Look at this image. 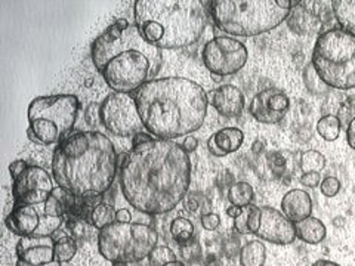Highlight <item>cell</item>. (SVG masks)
Returning a JSON list of instances; mask_svg holds the SVG:
<instances>
[{"label": "cell", "instance_id": "1", "mask_svg": "<svg viewBox=\"0 0 355 266\" xmlns=\"http://www.w3.org/2000/svg\"><path fill=\"white\" fill-rule=\"evenodd\" d=\"M191 182L188 152L173 141L154 138L126 155L120 170V188L138 212L163 215L185 198Z\"/></svg>", "mask_w": 355, "mask_h": 266}, {"label": "cell", "instance_id": "2", "mask_svg": "<svg viewBox=\"0 0 355 266\" xmlns=\"http://www.w3.org/2000/svg\"><path fill=\"white\" fill-rule=\"evenodd\" d=\"M146 130L157 139L190 136L202 127L207 113V94L198 83L184 77L154 79L135 92Z\"/></svg>", "mask_w": 355, "mask_h": 266}, {"label": "cell", "instance_id": "3", "mask_svg": "<svg viewBox=\"0 0 355 266\" xmlns=\"http://www.w3.org/2000/svg\"><path fill=\"white\" fill-rule=\"evenodd\" d=\"M92 62L113 92L132 94L162 70V49L142 37L135 24L119 19L92 43Z\"/></svg>", "mask_w": 355, "mask_h": 266}, {"label": "cell", "instance_id": "4", "mask_svg": "<svg viewBox=\"0 0 355 266\" xmlns=\"http://www.w3.org/2000/svg\"><path fill=\"white\" fill-rule=\"evenodd\" d=\"M114 143L101 132H77L53 152L52 175L58 186L76 197L103 195L117 175Z\"/></svg>", "mask_w": 355, "mask_h": 266}, {"label": "cell", "instance_id": "5", "mask_svg": "<svg viewBox=\"0 0 355 266\" xmlns=\"http://www.w3.org/2000/svg\"><path fill=\"white\" fill-rule=\"evenodd\" d=\"M135 26L159 49L190 46L206 27L205 6L198 0H137Z\"/></svg>", "mask_w": 355, "mask_h": 266}, {"label": "cell", "instance_id": "6", "mask_svg": "<svg viewBox=\"0 0 355 266\" xmlns=\"http://www.w3.org/2000/svg\"><path fill=\"white\" fill-rule=\"evenodd\" d=\"M210 15L222 31L231 36L253 37L279 27L291 14L277 0H215Z\"/></svg>", "mask_w": 355, "mask_h": 266}, {"label": "cell", "instance_id": "7", "mask_svg": "<svg viewBox=\"0 0 355 266\" xmlns=\"http://www.w3.org/2000/svg\"><path fill=\"white\" fill-rule=\"evenodd\" d=\"M320 79L329 87L349 91L355 87V36L340 27L320 35L313 51V61Z\"/></svg>", "mask_w": 355, "mask_h": 266}, {"label": "cell", "instance_id": "8", "mask_svg": "<svg viewBox=\"0 0 355 266\" xmlns=\"http://www.w3.org/2000/svg\"><path fill=\"white\" fill-rule=\"evenodd\" d=\"M79 113V99L74 95H52L33 99L27 116V136L39 145H53L69 138Z\"/></svg>", "mask_w": 355, "mask_h": 266}, {"label": "cell", "instance_id": "9", "mask_svg": "<svg viewBox=\"0 0 355 266\" xmlns=\"http://www.w3.org/2000/svg\"><path fill=\"white\" fill-rule=\"evenodd\" d=\"M159 236L144 224H114L99 231L98 249L103 258L111 263H129L148 259L157 246Z\"/></svg>", "mask_w": 355, "mask_h": 266}, {"label": "cell", "instance_id": "10", "mask_svg": "<svg viewBox=\"0 0 355 266\" xmlns=\"http://www.w3.org/2000/svg\"><path fill=\"white\" fill-rule=\"evenodd\" d=\"M99 118L104 127L116 136L133 138L146 129L135 98L129 94L113 92L107 95L99 107Z\"/></svg>", "mask_w": 355, "mask_h": 266}, {"label": "cell", "instance_id": "11", "mask_svg": "<svg viewBox=\"0 0 355 266\" xmlns=\"http://www.w3.org/2000/svg\"><path fill=\"white\" fill-rule=\"evenodd\" d=\"M249 58L248 48L230 36H218L209 40L202 52L206 69L215 76L237 74Z\"/></svg>", "mask_w": 355, "mask_h": 266}, {"label": "cell", "instance_id": "12", "mask_svg": "<svg viewBox=\"0 0 355 266\" xmlns=\"http://www.w3.org/2000/svg\"><path fill=\"white\" fill-rule=\"evenodd\" d=\"M61 225L62 218L48 216L44 210L40 212L39 206H14L6 218L8 229L19 237H52Z\"/></svg>", "mask_w": 355, "mask_h": 266}, {"label": "cell", "instance_id": "13", "mask_svg": "<svg viewBox=\"0 0 355 266\" xmlns=\"http://www.w3.org/2000/svg\"><path fill=\"white\" fill-rule=\"evenodd\" d=\"M51 175L37 166H28L26 172L14 181V206H40L53 191Z\"/></svg>", "mask_w": 355, "mask_h": 266}, {"label": "cell", "instance_id": "14", "mask_svg": "<svg viewBox=\"0 0 355 266\" xmlns=\"http://www.w3.org/2000/svg\"><path fill=\"white\" fill-rule=\"evenodd\" d=\"M17 258V266H61V262L55 258V240L52 237H21Z\"/></svg>", "mask_w": 355, "mask_h": 266}, {"label": "cell", "instance_id": "15", "mask_svg": "<svg viewBox=\"0 0 355 266\" xmlns=\"http://www.w3.org/2000/svg\"><path fill=\"white\" fill-rule=\"evenodd\" d=\"M261 212V227L257 232L261 240L279 244V246H286L296 240L295 224L288 220L284 213L274 207H262Z\"/></svg>", "mask_w": 355, "mask_h": 266}, {"label": "cell", "instance_id": "16", "mask_svg": "<svg viewBox=\"0 0 355 266\" xmlns=\"http://www.w3.org/2000/svg\"><path fill=\"white\" fill-rule=\"evenodd\" d=\"M212 105L220 116L237 117L243 113L246 99L237 86L222 85L214 92Z\"/></svg>", "mask_w": 355, "mask_h": 266}, {"label": "cell", "instance_id": "17", "mask_svg": "<svg viewBox=\"0 0 355 266\" xmlns=\"http://www.w3.org/2000/svg\"><path fill=\"white\" fill-rule=\"evenodd\" d=\"M244 141V133L237 127H224L214 133L207 141L209 152L215 157H225V155L236 152L241 148Z\"/></svg>", "mask_w": 355, "mask_h": 266}, {"label": "cell", "instance_id": "18", "mask_svg": "<svg viewBox=\"0 0 355 266\" xmlns=\"http://www.w3.org/2000/svg\"><path fill=\"white\" fill-rule=\"evenodd\" d=\"M282 210L284 216L293 224L301 222L311 216L313 212V202L304 190H292L284 194L282 200Z\"/></svg>", "mask_w": 355, "mask_h": 266}, {"label": "cell", "instance_id": "19", "mask_svg": "<svg viewBox=\"0 0 355 266\" xmlns=\"http://www.w3.org/2000/svg\"><path fill=\"white\" fill-rule=\"evenodd\" d=\"M77 202H79V197L73 195L61 186L53 188L52 194L46 200V203L43 204L44 213L52 218H69L76 207Z\"/></svg>", "mask_w": 355, "mask_h": 266}, {"label": "cell", "instance_id": "20", "mask_svg": "<svg viewBox=\"0 0 355 266\" xmlns=\"http://www.w3.org/2000/svg\"><path fill=\"white\" fill-rule=\"evenodd\" d=\"M268 95H270V89H265V91H261L258 95H254L249 105V113L257 118L259 123L277 125L280 123L286 114H279L271 111L268 105Z\"/></svg>", "mask_w": 355, "mask_h": 266}, {"label": "cell", "instance_id": "21", "mask_svg": "<svg viewBox=\"0 0 355 266\" xmlns=\"http://www.w3.org/2000/svg\"><path fill=\"white\" fill-rule=\"evenodd\" d=\"M296 237L306 244H320L326 238V227L317 218L309 216L295 224Z\"/></svg>", "mask_w": 355, "mask_h": 266}, {"label": "cell", "instance_id": "22", "mask_svg": "<svg viewBox=\"0 0 355 266\" xmlns=\"http://www.w3.org/2000/svg\"><path fill=\"white\" fill-rule=\"evenodd\" d=\"M261 207L249 204L241 207V213L234 219V228L240 234H257L261 227Z\"/></svg>", "mask_w": 355, "mask_h": 266}, {"label": "cell", "instance_id": "23", "mask_svg": "<svg viewBox=\"0 0 355 266\" xmlns=\"http://www.w3.org/2000/svg\"><path fill=\"white\" fill-rule=\"evenodd\" d=\"M331 5L340 28L355 36V0H335Z\"/></svg>", "mask_w": 355, "mask_h": 266}, {"label": "cell", "instance_id": "24", "mask_svg": "<svg viewBox=\"0 0 355 266\" xmlns=\"http://www.w3.org/2000/svg\"><path fill=\"white\" fill-rule=\"evenodd\" d=\"M266 260V247L261 241H249L240 251L241 266H263Z\"/></svg>", "mask_w": 355, "mask_h": 266}, {"label": "cell", "instance_id": "25", "mask_svg": "<svg viewBox=\"0 0 355 266\" xmlns=\"http://www.w3.org/2000/svg\"><path fill=\"white\" fill-rule=\"evenodd\" d=\"M253 188L248 182H237L232 184L228 190V200L232 206L236 207H246L253 202Z\"/></svg>", "mask_w": 355, "mask_h": 266}, {"label": "cell", "instance_id": "26", "mask_svg": "<svg viewBox=\"0 0 355 266\" xmlns=\"http://www.w3.org/2000/svg\"><path fill=\"white\" fill-rule=\"evenodd\" d=\"M340 120L335 114H327L317 121V132L324 141H336L340 135Z\"/></svg>", "mask_w": 355, "mask_h": 266}, {"label": "cell", "instance_id": "27", "mask_svg": "<svg viewBox=\"0 0 355 266\" xmlns=\"http://www.w3.org/2000/svg\"><path fill=\"white\" fill-rule=\"evenodd\" d=\"M116 215H117V210H114V207L111 204H107V203L98 204L91 215V225L101 231L108 225L114 224Z\"/></svg>", "mask_w": 355, "mask_h": 266}, {"label": "cell", "instance_id": "28", "mask_svg": "<svg viewBox=\"0 0 355 266\" xmlns=\"http://www.w3.org/2000/svg\"><path fill=\"white\" fill-rule=\"evenodd\" d=\"M304 83L306 91L309 94H313L315 96H323L329 92V86L320 79V76L317 74L314 65L308 64L304 69Z\"/></svg>", "mask_w": 355, "mask_h": 266}, {"label": "cell", "instance_id": "29", "mask_svg": "<svg viewBox=\"0 0 355 266\" xmlns=\"http://www.w3.org/2000/svg\"><path fill=\"white\" fill-rule=\"evenodd\" d=\"M171 234L176 242L185 244L193 240L194 225L185 218H176L171 224Z\"/></svg>", "mask_w": 355, "mask_h": 266}, {"label": "cell", "instance_id": "30", "mask_svg": "<svg viewBox=\"0 0 355 266\" xmlns=\"http://www.w3.org/2000/svg\"><path fill=\"white\" fill-rule=\"evenodd\" d=\"M326 166V157L318 151H306L302 154L301 157V169L304 173H311V172H321Z\"/></svg>", "mask_w": 355, "mask_h": 266}, {"label": "cell", "instance_id": "31", "mask_svg": "<svg viewBox=\"0 0 355 266\" xmlns=\"http://www.w3.org/2000/svg\"><path fill=\"white\" fill-rule=\"evenodd\" d=\"M77 253V242L73 237H64L55 241V258L61 263L70 262Z\"/></svg>", "mask_w": 355, "mask_h": 266}, {"label": "cell", "instance_id": "32", "mask_svg": "<svg viewBox=\"0 0 355 266\" xmlns=\"http://www.w3.org/2000/svg\"><path fill=\"white\" fill-rule=\"evenodd\" d=\"M268 105L271 111L279 114H286L288 108H291V99L288 96L279 91V89H270V95H268Z\"/></svg>", "mask_w": 355, "mask_h": 266}, {"label": "cell", "instance_id": "33", "mask_svg": "<svg viewBox=\"0 0 355 266\" xmlns=\"http://www.w3.org/2000/svg\"><path fill=\"white\" fill-rule=\"evenodd\" d=\"M175 260H176L175 251L166 246H155L148 256V262L151 266H166Z\"/></svg>", "mask_w": 355, "mask_h": 266}, {"label": "cell", "instance_id": "34", "mask_svg": "<svg viewBox=\"0 0 355 266\" xmlns=\"http://www.w3.org/2000/svg\"><path fill=\"white\" fill-rule=\"evenodd\" d=\"M181 256L187 262H196L202 256V246L197 240H191L185 244H181Z\"/></svg>", "mask_w": 355, "mask_h": 266}, {"label": "cell", "instance_id": "35", "mask_svg": "<svg viewBox=\"0 0 355 266\" xmlns=\"http://www.w3.org/2000/svg\"><path fill=\"white\" fill-rule=\"evenodd\" d=\"M87 224L89 222L83 219H69V224H67V228L71 232V237L74 240H82L87 234Z\"/></svg>", "mask_w": 355, "mask_h": 266}, {"label": "cell", "instance_id": "36", "mask_svg": "<svg viewBox=\"0 0 355 266\" xmlns=\"http://www.w3.org/2000/svg\"><path fill=\"white\" fill-rule=\"evenodd\" d=\"M320 188H321V194L327 198H331V197L338 195V193L340 191V182H339V179H336V177L329 176V177H326V179L321 181Z\"/></svg>", "mask_w": 355, "mask_h": 266}, {"label": "cell", "instance_id": "37", "mask_svg": "<svg viewBox=\"0 0 355 266\" xmlns=\"http://www.w3.org/2000/svg\"><path fill=\"white\" fill-rule=\"evenodd\" d=\"M202 225L206 231H215L220 225V218L216 213H206L202 216Z\"/></svg>", "mask_w": 355, "mask_h": 266}, {"label": "cell", "instance_id": "38", "mask_svg": "<svg viewBox=\"0 0 355 266\" xmlns=\"http://www.w3.org/2000/svg\"><path fill=\"white\" fill-rule=\"evenodd\" d=\"M301 184L304 186H308V188H315L321 184V176L318 172H311V173H304L301 176Z\"/></svg>", "mask_w": 355, "mask_h": 266}, {"label": "cell", "instance_id": "39", "mask_svg": "<svg viewBox=\"0 0 355 266\" xmlns=\"http://www.w3.org/2000/svg\"><path fill=\"white\" fill-rule=\"evenodd\" d=\"M28 168V164L24 161V160H17L14 163H10L9 166V173H10V177L12 179H18V177L26 172V169Z\"/></svg>", "mask_w": 355, "mask_h": 266}, {"label": "cell", "instance_id": "40", "mask_svg": "<svg viewBox=\"0 0 355 266\" xmlns=\"http://www.w3.org/2000/svg\"><path fill=\"white\" fill-rule=\"evenodd\" d=\"M347 141H348V145L355 151V117L349 121V125H348Z\"/></svg>", "mask_w": 355, "mask_h": 266}, {"label": "cell", "instance_id": "41", "mask_svg": "<svg viewBox=\"0 0 355 266\" xmlns=\"http://www.w3.org/2000/svg\"><path fill=\"white\" fill-rule=\"evenodd\" d=\"M151 139H154V138H153V135H150V133H144V132L138 133L137 136L132 138V148L141 145V143H146V142H148Z\"/></svg>", "mask_w": 355, "mask_h": 266}, {"label": "cell", "instance_id": "42", "mask_svg": "<svg viewBox=\"0 0 355 266\" xmlns=\"http://www.w3.org/2000/svg\"><path fill=\"white\" fill-rule=\"evenodd\" d=\"M116 222H120V224H130V222H132V215H130L129 210L128 209L117 210Z\"/></svg>", "mask_w": 355, "mask_h": 266}, {"label": "cell", "instance_id": "43", "mask_svg": "<svg viewBox=\"0 0 355 266\" xmlns=\"http://www.w3.org/2000/svg\"><path fill=\"white\" fill-rule=\"evenodd\" d=\"M198 147V141L194 138V136H187L182 142V148L187 151V152H193L196 151Z\"/></svg>", "mask_w": 355, "mask_h": 266}, {"label": "cell", "instance_id": "44", "mask_svg": "<svg viewBox=\"0 0 355 266\" xmlns=\"http://www.w3.org/2000/svg\"><path fill=\"white\" fill-rule=\"evenodd\" d=\"M198 207H200V203H198V200H197V198H194V197H188V198L185 200V209L188 210V212L194 213V212H197Z\"/></svg>", "mask_w": 355, "mask_h": 266}, {"label": "cell", "instance_id": "45", "mask_svg": "<svg viewBox=\"0 0 355 266\" xmlns=\"http://www.w3.org/2000/svg\"><path fill=\"white\" fill-rule=\"evenodd\" d=\"M113 266H151L148 259H144L141 262H129V263H113Z\"/></svg>", "mask_w": 355, "mask_h": 266}, {"label": "cell", "instance_id": "46", "mask_svg": "<svg viewBox=\"0 0 355 266\" xmlns=\"http://www.w3.org/2000/svg\"><path fill=\"white\" fill-rule=\"evenodd\" d=\"M241 213V207H236V206H232V207H230L228 210H227V215L230 216V218H232V219H236L239 215Z\"/></svg>", "mask_w": 355, "mask_h": 266}, {"label": "cell", "instance_id": "47", "mask_svg": "<svg viewBox=\"0 0 355 266\" xmlns=\"http://www.w3.org/2000/svg\"><path fill=\"white\" fill-rule=\"evenodd\" d=\"M313 266H340V265H338V263H335V262H331V260L321 259V260H317Z\"/></svg>", "mask_w": 355, "mask_h": 266}, {"label": "cell", "instance_id": "48", "mask_svg": "<svg viewBox=\"0 0 355 266\" xmlns=\"http://www.w3.org/2000/svg\"><path fill=\"white\" fill-rule=\"evenodd\" d=\"M166 266H185L182 262H178V260H175V262H171V263H168Z\"/></svg>", "mask_w": 355, "mask_h": 266}]
</instances>
